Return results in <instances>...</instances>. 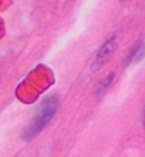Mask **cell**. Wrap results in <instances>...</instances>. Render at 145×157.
<instances>
[]
</instances>
